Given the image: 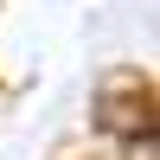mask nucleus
<instances>
[{"instance_id":"obj_1","label":"nucleus","mask_w":160,"mask_h":160,"mask_svg":"<svg viewBox=\"0 0 160 160\" xmlns=\"http://www.w3.org/2000/svg\"><path fill=\"white\" fill-rule=\"evenodd\" d=\"M96 128L115 141H154L160 135V90L148 77H109L96 96Z\"/></svg>"}]
</instances>
